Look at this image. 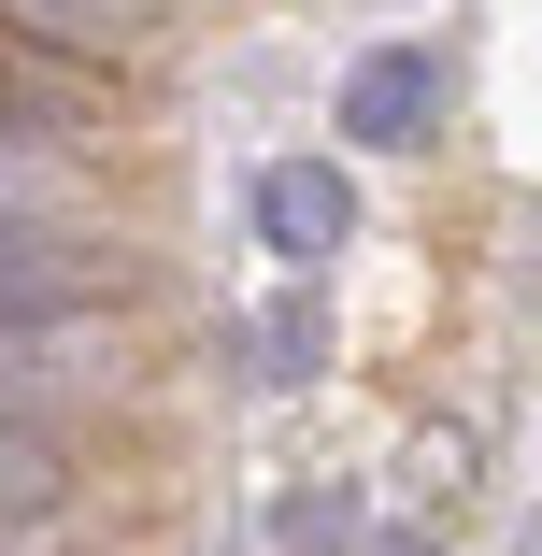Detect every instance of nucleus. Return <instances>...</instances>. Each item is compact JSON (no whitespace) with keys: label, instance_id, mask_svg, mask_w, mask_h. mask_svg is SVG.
Masks as SVG:
<instances>
[{"label":"nucleus","instance_id":"nucleus-1","mask_svg":"<svg viewBox=\"0 0 542 556\" xmlns=\"http://www.w3.org/2000/svg\"><path fill=\"white\" fill-rule=\"evenodd\" d=\"M86 328V257L43 214H0V343H72Z\"/></svg>","mask_w":542,"mask_h":556},{"label":"nucleus","instance_id":"nucleus-2","mask_svg":"<svg viewBox=\"0 0 542 556\" xmlns=\"http://www.w3.org/2000/svg\"><path fill=\"white\" fill-rule=\"evenodd\" d=\"M343 143H371V157H400V143H428V115H443V58L428 43H371V58H343Z\"/></svg>","mask_w":542,"mask_h":556},{"label":"nucleus","instance_id":"nucleus-3","mask_svg":"<svg viewBox=\"0 0 542 556\" xmlns=\"http://www.w3.org/2000/svg\"><path fill=\"white\" fill-rule=\"evenodd\" d=\"M257 243H272L286 271H329V257L357 243V186H343L329 157H272V172H257Z\"/></svg>","mask_w":542,"mask_h":556},{"label":"nucleus","instance_id":"nucleus-4","mask_svg":"<svg viewBox=\"0 0 542 556\" xmlns=\"http://www.w3.org/2000/svg\"><path fill=\"white\" fill-rule=\"evenodd\" d=\"M58 485H72V471H58V428H43V414H0V528H43Z\"/></svg>","mask_w":542,"mask_h":556},{"label":"nucleus","instance_id":"nucleus-5","mask_svg":"<svg viewBox=\"0 0 542 556\" xmlns=\"http://www.w3.org/2000/svg\"><path fill=\"white\" fill-rule=\"evenodd\" d=\"M272 556H357V485H286L272 500Z\"/></svg>","mask_w":542,"mask_h":556},{"label":"nucleus","instance_id":"nucleus-6","mask_svg":"<svg viewBox=\"0 0 542 556\" xmlns=\"http://www.w3.org/2000/svg\"><path fill=\"white\" fill-rule=\"evenodd\" d=\"M229 357H257V386H300V371H314V300H272Z\"/></svg>","mask_w":542,"mask_h":556},{"label":"nucleus","instance_id":"nucleus-7","mask_svg":"<svg viewBox=\"0 0 542 556\" xmlns=\"http://www.w3.org/2000/svg\"><path fill=\"white\" fill-rule=\"evenodd\" d=\"M0 15L43 43H129V0H0Z\"/></svg>","mask_w":542,"mask_h":556},{"label":"nucleus","instance_id":"nucleus-8","mask_svg":"<svg viewBox=\"0 0 542 556\" xmlns=\"http://www.w3.org/2000/svg\"><path fill=\"white\" fill-rule=\"evenodd\" d=\"M371 556H443V528H386V542H371Z\"/></svg>","mask_w":542,"mask_h":556},{"label":"nucleus","instance_id":"nucleus-9","mask_svg":"<svg viewBox=\"0 0 542 556\" xmlns=\"http://www.w3.org/2000/svg\"><path fill=\"white\" fill-rule=\"evenodd\" d=\"M514 556H542V514H528V542H514Z\"/></svg>","mask_w":542,"mask_h":556},{"label":"nucleus","instance_id":"nucleus-10","mask_svg":"<svg viewBox=\"0 0 542 556\" xmlns=\"http://www.w3.org/2000/svg\"><path fill=\"white\" fill-rule=\"evenodd\" d=\"M528 271H542V229H528Z\"/></svg>","mask_w":542,"mask_h":556}]
</instances>
